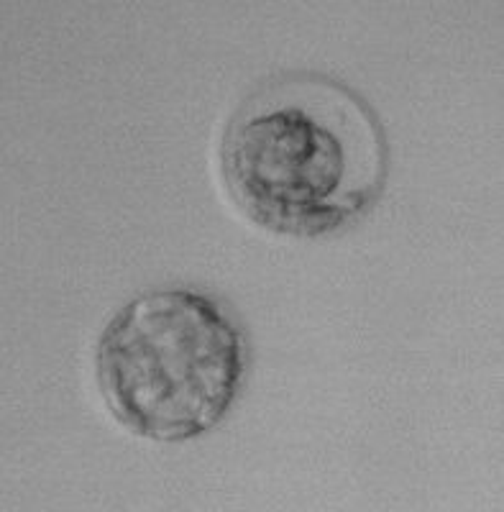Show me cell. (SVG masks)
Masks as SVG:
<instances>
[{
    "instance_id": "2",
    "label": "cell",
    "mask_w": 504,
    "mask_h": 512,
    "mask_svg": "<svg viewBox=\"0 0 504 512\" xmlns=\"http://www.w3.org/2000/svg\"><path fill=\"white\" fill-rule=\"evenodd\" d=\"M98 384L136 436L182 443L213 431L246 374V336L215 297L162 287L128 300L98 341Z\"/></svg>"
},
{
    "instance_id": "1",
    "label": "cell",
    "mask_w": 504,
    "mask_h": 512,
    "mask_svg": "<svg viewBox=\"0 0 504 512\" xmlns=\"http://www.w3.org/2000/svg\"><path fill=\"white\" fill-rule=\"evenodd\" d=\"M221 172L233 203L261 228L318 239L377 203L389 144L377 111L354 88L320 72H287L233 111Z\"/></svg>"
}]
</instances>
